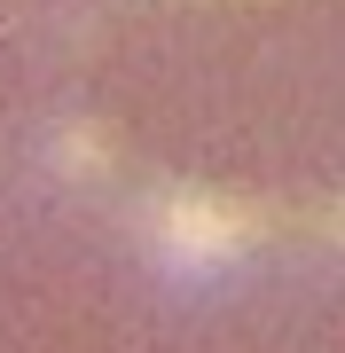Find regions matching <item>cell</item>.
<instances>
[{
	"instance_id": "6da1fadb",
	"label": "cell",
	"mask_w": 345,
	"mask_h": 353,
	"mask_svg": "<svg viewBox=\"0 0 345 353\" xmlns=\"http://www.w3.org/2000/svg\"><path fill=\"white\" fill-rule=\"evenodd\" d=\"M141 228H149V252L180 267V275H212L236 252L259 243V212L228 189H205V181H173L141 204Z\"/></svg>"
}]
</instances>
